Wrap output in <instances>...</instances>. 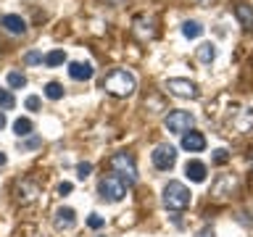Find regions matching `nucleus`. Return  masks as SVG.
I'll list each match as a JSON object with an SVG mask.
<instances>
[{"instance_id":"nucleus-34","label":"nucleus","mask_w":253,"mask_h":237,"mask_svg":"<svg viewBox=\"0 0 253 237\" xmlns=\"http://www.w3.org/2000/svg\"><path fill=\"white\" fill-rule=\"evenodd\" d=\"M251 163H253V156H251Z\"/></svg>"},{"instance_id":"nucleus-5","label":"nucleus","mask_w":253,"mask_h":237,"mask_svg":"<svg viewBox=\"0 0 253 237\" xmlns=\"http://www.w3.org/2000/svg\"><path fill=\"white\" fill-rule=\"evenodd\" d=\"M193 124H195V116L190 114V111H179V108L171 111V114L164 118V126L171 134H185V132L193 129Z\"/></svg>"},{"instance_id":"nucleus-8","label":"nucleus","mask_w":253,"mask_h":237,"mask_svg":"<svg viewBox=\"0 0 253 237\" xmlns=\"http://www.w3.org/2000/svg\"><path fill=\"white\" fill-rule=\"evenodd\" d=\"M150 158H153V166L158 171H171L174 163H177V148L174 145H156Z\"/></svg>"},{"instance_id":"nucleus-29","label":"nucleus","mask_w":253,"mask_h":237,"mask_svg":"<svg viewBox=\"0 0 253 237\" xmlns=\"http://www.w3.org/2000/svg\"><path fill=\"white\" fill-rule=\"evenodd\" d=\"M24 106H27L29 111H37L40 108V98H37V95H29V98L24 100Z\"/></svg>"},{"instance_id":"nucleus-33","label":"nucleus","mask_w":253,"mask_h":237,"mask_svg":"<svg viewBox=\"0 0 253 237\" xmlns=\"http://www.w3.org/2000/svg\"><path fill=\"white\" fill-rule=\"evenodd\" d=\"M3 126H5V114L0 111V129H3Z\"/></svg>"},{"instance_id":"nucleus-30","label":"nucleus","mask_w":253,"mask_h":237,"mask_svg":"<svg viewBox=\"0 0 253 237\" xmlns=\"http://www.w3.org/2000/svg\"><path fill=\"white\" fill-rule=\"evenodd\" d=\"M71 190H74V185H71V182H61V185H58V195H69Z\"/></svg>"},{"instance_id":"nucleus-12","label":"nucleus","mask_w":253,"mask_h":237,"mask_svg":"<svg viewBox=\"0 0 253 237\" xmlns=\"http://www.w3.org/2000/svg\"><path fill=\"white\" fill-rule=\"evenodd\" d=\"M203 148H206V137H203V132L190 129V132L182 134V150H187V153H201Z\"/></svg>"},{"instance_id":"nucleus-9","label":"nucleus","mask_w":253,"mask_h":237,"mask_svg":"<svg viewBox=\"0 0 253 237\" xmlns=\"http://www.w3.org/2000/svg\"><path fill=\"white\" fill-rule=\"evenodd\" d=\"M132 35L137 37L140 42L153 40V37H156V21H153V16H148V13L134 16V21H132Z\"/></svg>"},{"instance_id":"nucleus-4","label":"nucleus","mask_w":253,"mask_h":237,"mask_svg":"<svg viewBox=\"0 0 253 237\" xmlns=\"http://www.w3.org/2000/svg\"><path fill=\"white\" fill-rule=\"evenodd\" d=\"M111 169H114L116 177H122L126 182V187H132L134 182H137V163H134V158L129 153H114L111 156Z\"/></svg>"},{"instance_id":"nucleus-16","label":"nucleus","mask_w":253,"mask_h":237,"mask_svg":"<svg viewBox=\"0 0 253 237\" xmlns=\"http://www.w3.org/2000/svg\"><path fill=\"white\" fill-rule=\"evenodd\" d=\"M235 16H237V21H240V27L243 29H253V8L248 5V3H240L235 8Z\"/></svg>"},{"instance_id":"nucleus-15","label":"nucleus","mask_w":253,"mask_h":237,"mask_svg":"<svg viewBox=\"0 0 253 237\" xmlns=\"http://www.w3.org/2000/svg\"><path fill=\"white\" fill-rule=\"evenodd\" d=\"M185 174H187V179H193V182H206V174H209V169H206V163L203 161H187L185 163Z\"/></svg>"},{"instance_id":"nucleus-25","label":"nucleus","mask_w":253,"mask_h":237,"mask_svg":"<svg viewBox=\"0 0 253 237\" xmlns=\"http://www.w3.org/2000/svg\"><path fill=\"white\" fill-rule=\"evenodd\" d=\"M103 224H106V219H103L100 213H90V216H87V227L90 229H100Z\"/></svg>"},{"instance_id":"nucleus-19","label":"nucleus","mask_w":253,"mask_h":237,"mask_svg":"<svg viewBox=\"0 0 253 237\" xmlns=\"http://www.w3.org/2000/svg\"><path fill=\"white\" fill-rule=\"evenodd\" d=\"M182 35H185L187 40H195L203 35V24L201 21H185L182 24Z\"/></svg>"},{"instance_id":"nucleus-2","label":"nucleus","mask_w":253,"mask_h":237,"mask_svg":"<svg viewBox=\"0 0 253 237\" xmlns=\"http://www.w3.org/2000/svg\"><path fill=\"white\" fill-rule=\"evenodd\" d=\"M161 200H164V205H166L169 211H185L187 205L193 203V193H190V190L182 185V182L171 179V182H166Z\"/></svg>"},{"instance_id":"nucleus-27","label":"nucleus","mask_w":253,"mask_h":237,"mask_svg":"<svg viewBox=\"0 0 253 237\" xmlns=\"http://www.w3.org/2000/svg\"><path fill=\"white\" fill-rule=\"evenodd\" d=\"M40 145H42V137H29L27 142H21L19 148H21V150H37Z\"/></svg>"},{"instance_id":"nucleus-22","label":"nucleus","mask_w":253,"mask_h":237,"mask_svg":"<svg viewBox=\"0 0 253 237\" xmlns=\"http://www.w3.org/2000/svg\"><path fill=\"white\" fill-rule=\"evenodd\" d=\"M24 84H27V77H24L21 71H11V74H8V87H13V90H21Z\"/></svg>"},{"instance_id":"nucleus-31","label":"nucleus","mask_w":253,"mask_h":237,"mask_svg":"<svg viewBox=\"0 0 253 237\" xmlns=\"http://www.w3.org/2000/svg\"><path fill=\"white\" fill-rule=\"evenodd\" d=\"M193 3H195V5H201V8H209V5L216 3V0H193Z\"/></svg>"},{"instance_id":"nucleus-23","label":"nucleus","mask_w":253,"mask_h":237,"mask_svg":"<svg viewBox=\"0 0 253 237\" xmlns=\"http://www.w3.org/2000/svg\"><path fill=\"white\" fill-rule=\"evenodd\" d=\"M211 161L216 166H224L229 161V150L227 148H216V150H213V156H211Z\"/></svg>"},{"instance_id":"nucleus-10","label":"nucleus","mask_w":253,"mask_h":237,"mask_svg":"<svg viewBox=\"0 0 253 237\" xmlns=\"http://www.w3.org/2000/svg\"><path fill=\"white\" fill-rule=\"evenodd\" d=\"M74 224H77V211L69 208V205H61L53 216V227L58 232H69V229H74Z\"/></svg>"},{"instance_id":"nucleus-26","label":"nucleus","mask_w":253,"mask_h":237,"mask_svg":"<svg viewBox=\"0 0 253 237\" xmlns=\"http://www.w3.org/2000/svg\"><path fill=\"white\" fill-rule=\"evenodd\" d=\"M42 58L45 55H40L37 50H29L27 55H24V63H27V66H35V63H42Z\"/></svg>"},{"instance_id":"nucleus-24","label":"nucleus","mask_w":253,"mask_h":237,"mask_svg":"<svg viewBox=\"0 0 253 237\" xmlns=\"http://www.w3.org/2000/svg\"><path fill=\"white\" fill-rule=\"evenodd\" d=\"M13 106H16L13 95L8 92V90H0V108H3V111H11Z\"/></svg>"},{"instance_id":"nucleus-7","label":"nucleus","mask_w":253,"mask_h":237,"mask_svg":"<svg viewBox=\"0 0 253 237\" xmlns=\"http://www.w3.org/2000/svg\"><path fill=\"white\" fill-rule=\"evenodd\" d=\"M164 87H166L171 95H177V98H198V95H201L198 84L190 82V79H185V77H171V79H166Z\"/></svg>"},{"instance_id":"nucleus-18","label":"nucleus","mask_w":253,"mask_h":237,"mask_svg":"<svg viewBox=\"0 0 253 237\" xmlns=\"http://www.w3.org/2000/svg\"><path fill=\"white\" fill-rule=\"evenodd\" d=\"M32 129H35V124H32L29 118H16L13 121V134L16 137H29Z\"/></svg>"},{"instance_id":"nucleus-21","label":"nucleus","mask_w":253,"mask_h":237,"mask_svg":"<svg viewBox=\"0 0 253 237\" xmlns=\"http://www.w3.org/2000/svg\"><path fill=\"white\" fill-rule=\"evenodd\" d=\"M63 61H66V53L63 50H50V53H45V58H42L45 66H61Z\"/></svg>"},{"instance_id":"nucleus-32","label":"nucleus","mask_w":253,"mask_h":237,"mask_svg":"<svg viewBox=\"0 0 253 237\" xmlns=\"http://www.w3.org/2000/svg\"><path fill=\"white\" fill-rule=\"evenodd\" d=\"M8 163V158H5V153H3V150H0V166H5Z\"/></svg>"},{"instance_id":"nucleus-20","label":"nucleus","mask_w":253,"mask_h":237,"mask_svg":"<svg viewBox=\"0 0 253 237\" xmlns=\"http://www.w3.org/2000/svg\"><path fill=\"white\" fill-rule=\"evenodd\" d=\"M45 98L47 100H61L63 98V84L61 82H47L45 84Z\"/></svg>"},{"instance_id":"nucleus-14","label":"nucleus","mask_w":253,"mask_h":237,"mask_svg":"<svg viewBox=\"0 0 253 237\" xmlns=\"http://www.w3.org/2000/svg\"><path fill=\"white\" fill-rule=\"evenodd\" d=\"M92 66L87 61H71L69 63V77L74 79V82H87V79H92Z\"/></svg>"},{"instance_id":"nucleus-3","label":"nucleus","mask_w":253,"mask_h":237,"mask_svg":"<svg viewBox=\"0 0 253 237\" xmlns=\"http://www.w3.org/2000/svg\"><path fill=\"white\" fill-rule=\"evenodd\" d=\"M98 193L106 203H119L126 195V182L122 177H116V174H106L98 182Z\"/></svg>"},{"instance_id":"nucleus-6","label":"nucleus","mask_w":253,"mask_h":237,"mask_svg":"<svg viewBox=\"0 0 253 237\" xmlns=\"http://www.w3.org/2000/svg\"><path fill=\"white\" fill-rule=\"evenodd\" d=\"M235 193H237V177L235 174H219V177L213 179L209 195L213 200H227V198H232Z\"/></svg>"},{"instance_id":"nucleus-28","label":"nucleus","mask_w":253,"mask_h":237,"mask_svg":"<svg viewBox=\"0 0 253 237\" xmlns=\"http://www.w3.org/2000/svg\"><path fill=\"white\" fill-rule=\"evenodd\" d=\"M90 171H92V163H87V161H82L77 166V177L79 179H87V177H90Z\"/></svg>"},{"instance_id":"nucleus-11","label":"nucleus","mask_w":253,"mask_h":237,"mask_svg":"<svg viewBox=\"0 0 253 237\" xmlns=\"http://www.w3.org/2000/svg\"><path fill=\"white\" fill-rule=\"evenodd\" d=\"M37 195H40V190L35 182H29V179H24L16 185V200L24 203V205H29V203H35L37 200Z\"/></svg>"},{"instance_id":"nucleus-13","label":"nucleus","mask_w":253,"mask_h":237,"mask_svg":"<svg viewBox=\"0 0 253 237\" xmlns=\"http://www.w3.org/2000/svg\"><path fill=\"white\" fill-rule=\"evenodd\" d=\"M0 24H3V29L8 32V35H16V37H21L24 32H27V21H24L21 16H16V13H5L3 19H0Z\"/></svg>"},{"instance_id":"nucleus-1","label":"nucleus","mask_w":253,"mask_h":237,"mask_svg":"<svg viewBox=\"0 0 253 237\" xmlns=\"http://www.w3.org/2000/svg\"><path fill=\"white\" fill-rule=\"evenodd\" d=\"M103 90L108 95H114V98H129V95L137 90V79H134V74L126 69H114L106 74V79H103Z\"/></svg>"},{"instance_id":"nucleus-17","label":"nucleus","mask_w":253,"mask_h":237,"mask_svg":"<svg viewBox=\"0 0 253 237\" xmlns=\"http://www.w3.org/2000/svg\"><path fill=\"white\" fill-rule=\"evenodd\" d=\"M195 55H198V61H201V63H211L213 58H216V45H213V42H201V45H198V50H195Z\"/></svg>"}]
</instances>
